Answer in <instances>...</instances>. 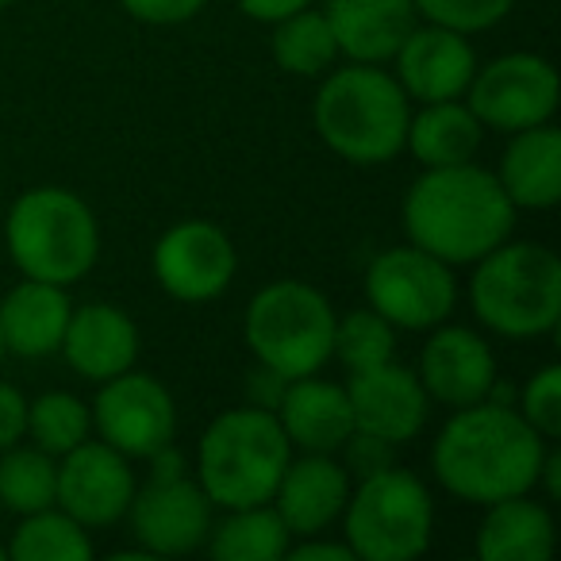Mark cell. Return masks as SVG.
Masks as SVG:
<instances>
[{
    "label": "cell",
    "mask_w": 561,
    "mask_h": 561,
    "mask_svg": "<svg viewBox=\"0 0 561 561\" xmlns=\"http://www.w3.org/2000/svg\"><path fill=\"white\" fill-rule=\"evenodd\" d=\"M27 438L39 450L62 458L73 446L93 438V412L73 392H43V397L27 400Z\"/></svg>",
    "instance_id": "f546056e"
},
{
    "label": "cell",
    "mask_w": 561,
    "mask_h": 561,
    "mask_svg": "<svg viewBox=\"0 0 561 561\" xmlns=\"http://www.w3.org/2000/svg\"><path fill=\"white\" fill-rule=\"evenodd\" d=\"M558 546L553 515L535 492L484 504L477 527V558L481 561H550Z\"/></svg>",
    "instance_id": "cb8c5ba5"
},
{
    "label": "cell",
    "mask_w": 561,
    "mask_h": 561,
    "mask_svg": "<svg viewBox=\"0 0 561 561\" xmlns=\"http://www.w3.org/2000/svg\"><path fill=\"white\" fill-rule=\"evenodd\" d=\"M234 4L242 9V16L262 20V24H277V20H285V16H293V12L316 4V0H234Z\"/></svg>",
    "instance_id": "f35d334b"
},
{
    "label": "cell",
    "mask_w": 561,
    "mask_h": 561,
    "mask_svg": "<svg viewBox=\"0 0 561 561\" xmlns=\"http://www.w3.org/2000/svg\"><path fill=\"white\" fill-rule=\"evenodd\" d=\"M58 354L81 381L101 385L116 374H127L139 362V328L119 305H104V300L73 305Z\"/></svg>",
    "instance_id": "d6986e66"
},
{
    "label": "cell",
    "mask_w": 561,
    "mask_h": 561,
    "mask_svg": "<svg viewBox=\"0 0 561 561\" xmlns=\"http://www.w3.org/2000/svg\"><path fill=\"white\" fill-rule=\"evenodd\" d=\"M4 558H9V546H4V542H0V561H4Z\"/></svg>",
    "instance_id": "b9f144b4"
},
{
    "label": "cell",
    "mask_w": 561,
    "mask_h": 561,
    "mask_svg": "<svg viewBox=\"0 0 561 561\" xmlns=\"http://www.w3.org/2000/svg\"><path fill=\"white\" fill-rule=\"evenodd\" d=\"M346 473L351 477H369L377 473V469L385 466H397V450L400 446L385 443V438L377 435H362V431H354L351 438H346Z\"/></svg>",
    "instance_id": "e575fe53"
},
{
    "label": "cell",
    "mask_w": 561,
    "mask_h": 561,
    "mask_svg": "<svg viewBox=\"0 0 561 561\" xmlns=\"http://www.w3.org/2000/svg\"><path fill=\"white\" fill-rule=\"evenodd\" d=\"M408 119L412 101L385 66L346 62L320 78L312 124L331 154L343 162L385 165L404 154Z\"/></svg>",
    "instance_id": "3957f363"
},
{
    "label": "cell",
    "mask_w": 561,
    "mask_h": 561,
    "mask_svg": "<svg viewBox=\"0 0 561 561\" xmlns=\"http://www.w3.org/2000/svg\"><path fill=\"white\" fill-rule=\"evenodd\" d=\"M515 9V0H415V16L423 24L450 27L461 35H477L496 27Z\"/></svg>",
    "instance_id": "d6a6232c"
},
{
    "label": "cell",
    "mask_w": 561,
    "mask_h": 561,
    "mask_svg": "<svg viewBox=\"0 0 561 561\" xmlns=\"http://www.w3.org/2000/svg\"><path fill=\"white\" fill-rule=\"evenodd\" d=\"M339 519L354 561H415L435 538V496L412 469L385 466L358 477Z\"/></svg>",
    "instance_id": "ba28073f"
},
{
    "label": "cell",
    "mask_w": 561,
    "mask_h": 561,
    "mask_svg": "<svg viewBox=\"0 0 561 561\" xmlns=\"http://www.w3.org/2000/svg\"><path fill=\"white\" fill-rule=\"evenodd\" d=\"M239 254L231 234L211 219H181L158 234L150 273L158 289L181 305H208L231 289Z\"/></svg>",
    "instance_id": "7c38bea8"
},
{
    "label": "cell",
    "mask_w": 561,
    "mask_h": 561,
    "mask_svg": "<svg viewBox=\"0 0 561 561\" xmlns=\"http://www.w3.org/2000/svg\"><path fill=\"white\" fill-rule=\"evenodd\" d=\"M27 438V397L16 385L0 381V454Z\"/></svg>",
    "instance_id": "d590c367"
},
{
    "label": "cell",
    "mask_w": 561,
    "mask_h": 561,
    "mask_svg": "<svg viewBox=\"0 0 561 561\" xmlns=\"http://www.w3.org/2000/svg\"><path fill=\"white\" fill-rule=\"evenodd\" d=\"M515 211H550L561 201V131L550 124L507 135L500 170H492Z\"/></svg>",
    "instance_id": "603a6c76"
},
{
    "label": "cell",
    "mask_w": 561,
    "mask_h": 561,
    "mask_svg": "<svg viewBox=\"0 0 561 561\" xmlns=\"http://www.w3.org/2000/svg\"><path fill=\"white\" fill-rule=\"evenodd\" d=\"M89 412H93V435L131 461H147L178 435L173 392L154 374H139L135 366L101 381Z\"/></svg>",
    "instance_id": "8fae6325"
},
{
    "label": "cell",
    "mask_w": 561,
    "mask_h": 561,
    "mask_svg": "<svg viewBox=\"0 0 561 561\" xmlns=\"http://www.w3.org/2000/svg\"><path fill=\"white\" fill-rule=\"evenodd\" d=\"M484 131L512 135L523 127L550 124L558 112V70L550 58L512 50V55L492 58L489 66H477L466 96Z\"/></svg>",
    "instance_id": "30bf717a"
},
{
    "label": "cell",
    "mask_w": 561,
    "mask_h": 561,
    "mask_svg": "<svg viewBox=\"0 0 561 561\" xmlns=\"http://www.w3.org/2000/svg\"><path fill=\"white\" fill-rule=\"evenodd\" d=\"M135 489L139 481H135L131 458L112 450L101 438H85L58 458L55 507H62L85 530H101L124 519Z\"/></svg>",
    "instance_id": "5bb4252c"
},
{
    "label": "cell",
    "mask_w": 561,
    "mask_h": 561,
    "mask_svg": "<svg viewBox=\"0 0 561 561\" xmlns=\"http://www.w3.org/2000/svg\"><path fill=\"white\" fill-rule=\"evenodd\" d=\"M550 450L542 435L515 412V404L477 400L454 408L431 443V473L466 504H496L538 489V469Z\"/></svg>",
    "instance_id": "6da1fadb"
},
{
    "label": "cell",
    "mask_w": 561,
    "mask_h": 561,
    "mask_svg": "<svg viewBox=\"0 0 561 561\" xmlns=\"http://www.w3.org/2000/svg\"><path fill=\"white\" fill-rule=\"evenodd\" d=\"M389 62H392V78L400 81L408 101L415 104L461 101L477 70V55L469 47V35L450 32V27H438V24H415Z\"/></svg>",
    "instance_id": "2e32d148"
},
{
    "label": "cell",
    "mask_w": 561,
    "mask_h": 561,
    "mask_svg": "<svg viewBox=\"0 0 561 561\" xmlns=\"http://www.w3.org/2000/svg\"><path fill=\"white\" fill-rule=\"evenodd\" d=\"M404 239L446 265H473L515 231V204L496 173L477 162L435 165L408 185L400 204Z\"/></svg>",
    "instance_id": "7a4b0ae2"
},
{
    "label": "cell",
    "mask_w": 561,
    "mask_h": 561,
    "mask_svg": "<svg viewBox=\"0 0 561 561\" xmlns=\"http://www.w3.org/2000/svg\"><path fill=\"white\" fill-rule=\"evenodd\" d=\"M331 32H335L339 55L346 62L385 66L397 47L408 39L420 16L415 0H328L323 4Z\"/></svg>",
    "instance_id": "7402d4cb"
},
{
    "label": "cell",
    "mask_w": 561,
    "mask_h": 561,
    "mask_svg": "<svg viewBox=\"0 0 561 561\" xmlns=\"http://www.w3.org/2000/svg\"><path fill=\"white\" fill-rule=\"evenodd\" d=\"M481 139L484 127L469 112L466 101H435L420 104V112H412L404 150H412V158L423 170H435V165L473 162L477 150H481Z\"/></svg>",
    "instance_id": "d4e9b609"
},
{
    "label": "cell",
    "mask_w": 561,
    "mask_h": 561,
    "mask_svg": "<svg viewBox=\"0 0 561 561\" xmlns=\"http://www.w3.org/2000/svg\"><path fill=\"white\" fill-rule=\"evenodd\" d=\"M469 305L500 339L550 335L561 320V262L546 242H512L473 262Z\"/></svg>",
    "instance_id": "5b68a950"
},
{
    "label": "cell",
    "mask_w": 561,
    "mask_h": 561,
    "mask_svg": "<svg viewBox=\"0 0 561 561\" xmlns=\"http://www.w3.org/2000/svg\"><path fill=\"white\" fill-rule=\"evenodd\" d=\"M535 492H546V500L561 496V454L553 450V443H550V450H546V458H542V469H538V489Z\"/></svg>",
    "instance_id": "ab89813d"
},
{
    "label": "cell",
    "mask_w": 561,
    "mask_h": 561,
    "mask_svg": "<svg viewBox=\"0 0 561 561\" xmlns=\"http://www.w3.org/2000/svg\"><path fill=\"white\" fill-rule=\"evenodd\" d=\"M270 55L277 70L293 73V78H323L343 58L323 9H312V4L273 24Z\"/></svg>",
    "instance_id": "4316f807"
},
{
    "label": "cell",
    "mask_w": 561,
    "mask_h": 561,
    "mask_svg": "<svg viewBox=\"0 0 561 561\" xmlns=\"http://www.w3.org/2000/svg\"><path fill=\"white\" fill-rule=\"evenodd\" d=\"M331 358L343 362L346 374L381 366L397 358V328L374 308H354L346 316H335V339H331Z\"/></svg>",
    "instance_id": "4dcf8cb0"
},
{
    "label": "cell",
    "mask_w": 561,
    "mask_h": 561,
    "mask_svg": "<svg viewBox=\"0 0 561 561\" xmlns=\"http://www.w3.org/2000/svg\"><path fill=\"white\" fill-rule=\"evenodd\" d=\"M4 242L24 277L78 285L101 257V224L73 188L39 185L12 201Z\"/></svg>",
    "instance_id": "8992f818"
},
{
    "label": "cell",
    "mask_w": 561,
    "mask_h": 561,
    "mask_svg": "<svg viewBox=\"0 0 561 561\" xmlns=\"http://www.w3.org/2000/svg\"><path fill=\"white\" fill-rule=\"evenodd\" d=\"M9 553L16 561H89L93 558V538L78 519L62 507H43V512L20 515V527L12 530Z\"/></svg>",
    "instance_id": "83f0119b"
},
{
    "label": "cell",
    "mask_w": 561,
    "mask_h": 561,
    "mask_svg": "<svg viewBox=\"0 0 561 561\" xmlns=\"http://www.w3.org/2000/svg\"><path fill=\"white\" fill-rule=\"evenodd\" d=\"M289 458L293 446L277 415L254 404L227 408L196 443V484L219 512L270 504Z\"/></svg>",
    "instance_id": "277c9868"
},
{
    "label": "cell",
    "mask_w": 561,
    "mask_h": 561,
    "mask_svg": "<svg viewBox=\"0 0 561 561\" xmlns=\"http://www.w3.org/2000/svg\"><path fill=\"white\" fill-rule=\"evenodd\" d=\"M4 354H9V351H4V335H0V362H4Z\"/></svg>",
    "instance_id": "7bdbcfd3"
},
{
    "label": "cell",
    "mask_w": 561,
    "mask_h": 561,
    "mask_svg": "<svg viewBox=\"0 0 561 561\" xmlns=\"http://www.w3.org/2000/svg\"><path fill=\"white\" fill-rule=\"evenodd\" d=\"M285 385H289L285 377L273 374V369H265V366H257V362H254V369L247 374V404L265 408V412H277Z\"/></svg>",
    "instance_id": "8d00e7d4"
},
{
    "label": "cell",
    "mask_w": 561,
    "mask_h": 561,
    "mask_svg": "<svg viewBox=\"0 0 561 561\" xmlns=\"http://www.w3.org/2000/svg\"><path fill=\"white\" fill-rule=\"evenodd\" d=\"M277 423L300 454H339L354 435V412L346 400V385L323 377H293L280 392Z\"/></svg>",
    "instance_id": "ffe728a7"
},
{
    "label": "cell",
    "mask_w": 561,
    "mask_h": 561,
    "mask_svg": "<svg viewBox=\"0 0 561 561\" xmlns=\"http://www.w3.org/2000/svg\"><path fill=\"white\" fill-rule=\"evenodd\" d=\"M351 473L335 454H300V458H289L270 504L293 538H308L335 527L351 500Z\"/></svg>",
    "instance_id": "ac0fdd59"
},
{
    "label": "cell",
    "mask_w": 561,
    "mask_h": 561,
    "mask_svg": "<svg viewBox=\"0 0 561 561\" xmlns=\"http://www.w3.org/2000/svg\"><path fill=\"white\" fill-rule=\"evenodd\" d=\"M289 546L293 535L273 504L224 507V519H211L204 538V550L216 561H280Z\"/></svg>",
    "instance_id": "484cf974"
},
{
    "label": "cell",
    "mask_w": 561,
    "mask_h": 561,
    "mask_svg": "<svg viewBox=\"0 0 561 561\" xmlns=\"http://www.w3.org/2000/svg\"><path fill=\"white\" fill-rule=\"evenodd\" d=\"M124 519H131V535L139 550L150 558H181L204 546L216 519V507L204 496L196 477H147L142 489H135L131 507Z\"/></svg>",
    "instance_id": "4fadbf2b"
},
{
    "label": "cell",
    "mask_w": 561,
    "mask_h": 561,
    "mask_svg": "<svg viewBox=\"0 0 561 561\" xmlns=\"http://www.w3.org/2000/svg\"><path fill=\"white\" fill-rule=\"evenodd\" d=\"M515 412L546 438V443H558L561 438V366L535 369L527 381L515 389Z\"/></svg>",
    "instance_id": "1f68e13d"
},
{
    "label": "cell",
    "mask_w": 561,
    "mask_h": 561,
    "mask_svg": "<svg viewBox=\"0 0 561 561\" xmlns=\"http://www.w3.org/2000/svg\"><path fill=\"white\" fill-rule=\"evenodd\" d=\"M208 0H119V9L127 12L139 24H154V27H173V24H188L193 16H201V9Z\"/></svg>",
    "instance_id": "836d02e7"
},
{
    "label": "cell",
    "mask_w": 561,
    "mask_h": 561,
    "mask_svg": "<svg viewBox=\"0 0 561 561\" xmlns=\"http://www.w3.org/2000/svg\"><path fill=\"white\" fill-rule=\"evenodd\" d=\"M58 458L39 446H9L0 454V507L12 515H32L55 507Z\"/></svg>",
    "instance_id": "f1b7e54d"
},
{
    "label": "cell",
    "mask_w": 561,
    "mask_h": 561,
    "mask_svg": "<svg viewBox=\"0 0 561 561\" xmlns=\"http://www.w3.org/2000/svg\"><path fill=\"white\" fill-rule=\"evenodd\" d=\"M346 400L354 412V431L377 435L392 446H404L423 435L431 420V397L420 374L400 366L397 358L351 374Z\"/></svg>",
    "instance_id": "9a60e30c"
},
{
    "label": "cell",
    "mask_w": 561,
    "mask_h": 561,
    "mask_svg": "<svg viewBox=\"0 0 561 561\" xmlns=\"http://www.w3.org/2000/svg\"><path fill=\"white\" fill-rule=\"evenodd\" d=\"M335 316L331 300L308 280H270L250 297L242 316V339L257 366L293 381V377L320 374L331 362Z\"/></svg>",
    "instance_id": "52a82bcc"
},
{
    "label": "cell",
    "mask_w": 561,
    "mask_h": 561,
    "mask_svg": "<svg viewBox=\"0 0 561 561\" xmlns=\"http://www.w3.org/2000/svg\"><path fill=\"white\" fill-rule=\"evenodd\" d=\"M73 300L66 285H50V280L24 277L12 285L9 297L0 300V335H4V351L16 358L39 362L58 354L70 323Z\"/></svg>",
    "instance_id": "44dd1931"
},
{
    "label": "cell",
    "mask_w": 561,
    "mask_h": 561,
    "mask_svg": "<svg viewBox=\"0 0 561 561\" xmlns=\"http://www.w3.org/2000/svg\"><path fill=\"white\" fill-rule=\"evenodd\" d=\"M285 558L289 561H354V553L343 538L328 542V538H320V535H308V538H300L297 546H289Z\"/></svg>",
    "instance_id": "74e56055"
},
{
    "label": "cell",
    "mask_w": 561,
    "mask_h": 561,
    "mask_svg": "<svg viewBox=\"0 0 561 561\" xmlns=\"http://www.w3.org/2000/svg\"><path fill=\"white\" fill-rule=\"evenodd\" d=\"M415 374H420L431 404L466 408L489 400L500 366L492 346L477 331L461 328V323H438L423 343Z\"/></svg>",
    "instance_id": "e0dca14e"
},
{
    "label": "cell",
    "mask_w": 561,
    "mask_h": 561,
    "mask_svg": "<svg viewBox=\"0 0 561 561\" xmlns=\"http://www.w3.org/2000/svg\"><path fill=\"white\" fill-rule=\"evenodd\" d=\"M12 4H16V0H0V12H4V9H12Z\"/></svg>",
    "instance_id": "60d3db41"
},
{
    "label": "cell",
    "mask_w": 561,
    "mask_h": 561,
    "mask_svg": "<svg viewBox=\"0 0 561 561\" xmlns=\"http://www.w3.org/2000/svg\"><path fill=\"white\" fill-rule=\"evenodd\" d=\"M362 289H366V305L397 331H431L450 320L458 305L454 265L438 262L415 242H400L374 254Z\"/></svg>",
    "instance_id": "9c48e42d"
}]
</instances>
